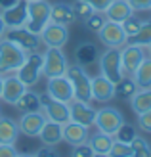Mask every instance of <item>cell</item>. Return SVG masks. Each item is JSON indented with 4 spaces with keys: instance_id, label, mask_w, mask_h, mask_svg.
<instances>
[{
    "instance_id": "6da1fadb",
    "label": "cell",
    "mask_w": 151,
    "mask_h": 157,
    "mask_svg": "<svg viewBox=\"0 0 151 157\" xmlns=\"http://www.w3.org/2000/svg\"><path fill=\"white\" fill-rule=\"evenodd\" d=\"M27 52L21 50L17 44H13L8 38H0V73H15L17 67L25 61Z\"/></svg>"
},
{
    "instance_id": "7a4b0ae2",
    "label": "cell",
    "mask_w": 151,
    "mask_h": 157,
    "mask_svg": "<svg viewBox=\"0 0 151 157\" xmlns=\"http://www.w3.org/2000/svg\"><path fill=\"white\" fill-rule=\"evenodd\" d=\"M65 75L69 77L71 84L75 90V100H82V101H92V77L86 73L84 65L81 63H73L67 65Z\"/></svg>"
},
{
    "instance_id": "3957f363",
    "label": "cell",
    "mask_w": 151,
    "mask_h": 157,
    "mask_svg": "<svg viewBox=\"0 0 151 157\" xmlns=\"http://www.w3.org/2000/svg\"><path fill=\"white\" fill-rule=\"evenodd\" d=\"M42 63H44V54L40 52H29L25 61L17 67V78L29 88V86H35L38 82V78L42 75Z\"/></svg>"
},
{
    "instance_id": "277c9868",
    "label": "cell",
    "mask_w": 151,
    "mask_h": 157,
    "mask_svg": "<svg viewBox=\"0 0 151 157\" xmlns=\"http://www.w3.org/2000/svg\"><path fill=\"white\" fill-rule=\"evenodd\" d=\"M100 71L113 84H117L124 77L123 65H121V48L119 46H109L103 54H100Z\"/></svg>"
},
{
    "instance_id": "5b68a950",
    "label": "cell",
    "mask_w": 151,
    "mask_h": 157,
    "mask_svg": "<svg viewBox=\"0 0 151 157\" xmlns=\"http://www.w3.org/2000/svg\"><path fill=\"white\" fill-rule=\"evenodd\" d=\"M4 38H8V40H12L13 44H17L21 50H25L27 54L29 52H38L42 48V38L40 35L36 33H31L29 29L25 27H6V33H4Z\"/></svg>"
},
{
    "instance_id": "8992f818",
    "label": "cell",
    "mask_w": 151,
    "mask_h": 157,
    "mask_svg": "<svg viewBox=\"0 0 151 157\" xmlns=\"http://www.w3.org/2000/svg\"><path fill=\"white\" fill-rule=\"evenodd\" d=\"M50 8H52V4L46 2V0H31L29 2V19L25 23V29H29L31 33L40 35V31L50 21Z\"/></svg>"
},
{
    "instance_id": "52a82bcc",
    "label": "cell",
    "mask_w": 151,
    "mask_h": 157,
    "mask_svg": "<svg viewBox=\"0 0 151 157\" xmlns=\"http://www.w3.org/2000/svg\"><path fill=\"white\" fill-rule=\"evenodd\" d=\"M123 113L119 111L115 107H103L100 111H96V119H94V124H96V128L103 134H109L113 136L117 134V130L123 127Z\"/></svg>"
},
{
    "instance_id": "ba28073f",
    "label": "cell",
    "mask_w": 151,
    "mask_h": 157,
    "mask_svg": "<svg viewBox=\"0 0 151 157\" xmlns=\"http://www.w3.org/2000/svg\"><path fill=\"white\" fill-rule=\"evenodd\" d=\"M67 58L65 54L61 52V48H55V46H46L44 52V63H42V73L44 77H59L65 75L67 71Z\"/></svg>"
},
{
    "instance_id": "9c48e42d",
    "label": "cell",
    "mask_w": 151,
    "mask_h": 157,
    "mask_svg": "<svg viewBox=\"0 0 151 157\" xmlns=\"http://www.w3.org/2000/svg\"><path fill=\"white\" fill-rule=\"evenodd\" d=\"M46 94L54 100L65 101V104H71L75 100V90H73V84H71L67 75L50 77L48 82H46Z\"/></svg>"
},
{
    "instance_id": "30bf717a",
    "label": "cell",
    "mask_w": 151,
    "mask_h": 157,
    "mask_svg": "<svg viewBox=\"0 0 151 157\" xmlns=\"http://www.w3.org/2000/svg\"><path fill=\"white\" fill-rule=\"evenodd\" d=\"M40 109H44V115L48 121L61 123V124L69 121V104L54 100L48 94H42L40 96Z\"/></svg>"
},
{
    "instance_id": "8fae6325",
    "label": "cell",
    "mask_w": 151,
    "mask_h": 157,
    "mask_svg": "<svg viewBox=\"0 0 151 157\" xmlns=\"http://www.w3.org/2000/svg\"><path fill=\"white\" fill-rule=\"evenodd\" d=\"M98 36L107 48L109 46H119V48H123L126 44V38H128L121 23H115V21H109V19H105V23H103L101 29L98 31Z\"/></svg>"
},
{
    "instance_id": "7c38bea8",
    "label": "cell",
    "mask_w": 151,
    "mask_h": 157,
    "mask_svg": "<svg viewBox=\"0 0 151 157\" xmlns=\"http://www.w3.org/2000/svg\"><path fill=\"white\" fill-rule=\"evenodd\" d=\"M40 38H42V44H46V46L61 48V46H65L67 40H69L67 25H61V23H55V21H48L46 27L40 31Z\"/></svg>"
},
{
    "instance_id": "4fadbf2b",
    "label": "cell",
    "mask_w": 151,
    "mask_h": 157,
    "mask_svg": "<svg viewBox=\"0 0 151 157\" xmlns=\"http://www.w3.org/2000/svg\"><path fill=\"white\" fill-rule=\"evenodd\" d=\"M2 19L6 23V27H25V23L29 19V0H17L13 6L2 10Z\"/></svg>"
},
{
    "instance_id": "5bb4252c",
    "label": "cell",
    "mask_w": 151,
    "mask_h": 157,
    "mask_svg": "<svg viewBox=\"0 0 151 157\" xmlns=\"http://www.w3.org/2000/svg\"><path fill=\"white\" fill-rule=\"evenodd\" d=\"M145 58V52L138 44H124L121 48V65L124 75H134V71L140 67L142 59Z\"/></svg>"
},
{
    "instance_id": "9a60e30c",
    "label": "cell",
    "mask_w": 151,
    "mask_h": 157,
    "mask_svg": "<svg viewBox=\"0 0 151 157\" xmlns=\"http://www.w3.org/2000/svg\"><path fill=\"white\" fill-rule=\"evenodd\" d=\"M44 123H46V115L40 109L38 111H23V115L17 121V128H19L21 134L35 138V136H38V132H40Z\"/></svg>"
},
{
    "instance_id": "2e32d148",
    "label": "cell",
    "mask_w": 151,
    "mask_h": 157,
    "mask_svg": "<svg viewBox=\"0 0 151 157\" xmlns=\"http://www.w3.org/2000/svg\"><path fill=\"white\" fill-rule=\"evenodd\" d=\"M96 119V109L90 105V101L73 100L69 104V121H75L84 127H92Z\"/></svg>"
},
{
    "instance_id": "e0dca14e",
    "label": "cell",
    "mask_w": 151,
    "mask_h": 157,
    "mask_svg": "<svg viewBox=\"0 0 151 157\" xmlns=\"http://www.w3.org/2000/svg\"><path fill=\"white\" fill-rule=\"evenodd\" d=\"M25 90H27V86H25V84H23L19 78H17V75H15V73H8V75H4L2 96H0V100H4L6 104L13 105Z\"/></svg>"
},
{
    "instance_id": "ac0fdd59",
    "label": "cell",
    "mask_w": 151,
    "mask_h": 157,
    "mask_svg": "<svg viewBox=\"0 0 151 157\" xmlns=\"http://www.w3.org/2000/svg\"><path fill=\"white\" fill-rule=\"evenodd\" d=\"M113 98H115V84L103 75L92 77V100L105 104V101H111Z\"/></svg>"
},
{
    "instance_id": "d6986e66",
    "label": "cell",
    "mask_w": 151,
    "mask_h": 157,
    "mask_svg": "<svg viewBox=\"0 0 151 157\" xmlns=\"http://www.w3.org/2000/svg\"><path fill=\"white\" fill-rule=\"evenodd\" d=\"M38 138H40V142H42L46 147L58 146L61 140H63V124L46 119V123L42 124L40 132H38Z\"/></svg>"
},
{
    "instance_id": "ffe728a7",
    "label": "cell",
    "mask_w": 151,
    "mask_h": 157,
    "mask_svg": "<svg viewBox=\"0 0 151 157\" xmlns=\"http://www.w3.org/2000/svg\"><path fill=\"white\" fill-rule=\"evenodd\" d=\"M63 140L69 146H78V144L88 142V127L78 124L75 121L63 123Z\"/></svg>"
},
{
    "instance_id": "44dd1931",
    "label": "cell",
    "mask_w": 151,
    "mask_h": 157,
    "mask_svg": "<svg viewBox=\"0 0 151 157\" xmlns=\"http://www.w3.org/2000/svg\"><path fill=\"white\" fill-rule=\"evenodd\" d=\"M105 13V19L109 21H115V23H123L128 15L134 13V10L130 8L128 4V0H113L109 6H107V10L103 12Z\"/></svg>"
},
{
    "instance_id": "7402d4cb",
    "label": "cell",
    "mask_w": 151,
    "mask_h": 157,
    "mask_svg": "<svg viewBox=\"0 0 151 157\" xmlns=\"http://www.w3.org/2000/svg\"><path fill=\"white\" fill-rule=\"evenodd\" d=\"M50 21L61 23V25H71V23H75L77 15L73 12V6L65 4V2L52 4V8H50Z\"/></svg>"
},
{
    "instance_id": "603a6c76",
    "label": "cell",
    "mask_w": 151,
    "mask_h": 157,
    "mask_svg": "<svg viewBox=\"0 0 151 157\" xmlns=\"http://www.w3.org/2000/svg\"><path fill=\"white\" fill-rule=\"evenodd\" d=\"M17 136H19L17 121L0 115V144H15Z\"/></svg>"
},
{
    "instance_id": "cb8c5ba5",
    "label": "cell",
    "mask_w": 151,
    "mask_h": 157,
    "mask_svg": "<svg viewBox=\"0 0 151 157\" xmlns=\"http://www.w3.org/2000/svg\"><path fill=\"white\" fill-rule=\"evenodd\" d=\"M130 107L134 113H144L151 109V88H138L130 98Z\"/></svg>"
},
{
    "instance_id": "d4e9b609",
    "label": "cell",
    "mask_w": 151,
    "mask_h": 157,
    "mask_svg": "<svg viewBox=\"0 0 151 157\" xmlns=\"http://www.w3.org/2000/svg\"><path fill=\"white\" fill-rule=\"evenodd\" d=\"M138 88H151V58H144L140 67L132 75Z\"/></svg>"
},
{
    "instance_id": "484cf974",
    "label": "cell",
    "mask_w": 151,
    "mask_h": 157,
    "mask_svg": "<svg viewBox=\"0 0 151 157\" xmlns=\"http://www.w3.org/2000/svg\"><path fill=\"white\" fill-rule=\"evenodd\" d=\"M88 144L94 150V155H109V147L113 144V136L109 134H103V132L98 130V134H92L88 136Z\"/></svg>"
},
{
    "instance_id": "4316f807",
    "label": "cell",
    "mask_w": 151,
    "mask_h": 157,
    "mask_svg": "<svg viewBox=\"0 0 151 157\" xmlns=\"http://www.w3.org/2000/svg\"><path fill=\"white\" fill-rule=\"evenodd\" d=\"M13 105L17 107L19 111H38V109H40V96L27 88Z\"/></svg>"
},
{
    "instance_id": "83f0119b",
    "label": "cell",
    "mask_w": 151,
    "mask_h": 157,
    "mask_svg": "<svg viewBox=\"0 0 151 157\" xmlns=\"http://www.w3.org/2000/svg\"><path fill=\"white\" fill-rule=\"evenodd\" d=\"M75 58H77V63L88 65V63H92V61L98 59V48H96L92 42H82V44L77 48Z\"/></svg>"
},
{
    "instance_id": "f1b7e54d",
    "label": "cell",
    "mask_w": 151,
    "mask_h": 157,
    "mask_svg": "<svg viewBox=\"0 0 151 157\" xmlns=\"http://www.w3.org/2000/svg\"><path fill=\"white\" fill-rule=\"evenodd\" d=\"M136 90H138V86H136V82H134V78L130 75H124L121 81L115 84V96L123 98V100H130Z\"/></svg>"
},
{
    "instance_id": "f546056e",
    "label": "cell",
    "mask_w": 151,
    "mask_h": 157,
    "mask_svg": "<svg viewBox=\"0 0 151 157\" xmlns=\"http://www.w3.org/2000/svg\"><path fill=\"white\" fill-rule=\"evenodd\" d=\"M126 44H138V46H149L151 44V19L144 21L136 35L126 38Z\"/></svg>"
},
{
    "instance_id": "4dcf8cb0",
    "label": "cell",
    "mask_w": 151,
    "mask_h": 157,
    "mask_svg": "<svg viewBox=\"0 0 151 157\" xmlns=\"http://www.w3.org/2000/svg\"><path fill=\"white\" fill-rule=\"evenodd\" d=\"M109 157H134L130 144L121 142V140H113V144L109 147Z\"/></svg>"
},
{
    "instance_id": "1f68e13d",
    "label": "cell",
    "mask_w": 151,
    "mask_h": 157,
    "mask_svg": "<svg viewBox=\"0 0 151 157\" xmlns=\"http://www.w3.org/2000/svg\"><path fill=\"white\" fill-rule=\"evenodd\" d=\"M130 147H132L134 157H149V155H151V147H149V144L145 142L144 138H140L138 134L132 138Z\"/></svg>"
},
{
    "instance_id": "d6a6232c",
    "label": "cell",
    "mask_w": 151,
    "mask_h": 157,
    "mask_svg": "<svg viewBox=\"0 0 151 157\" xmlns=\"http://www.w3.org/2000/svg\"><path fill=\"white\" fill-rule=\"evenodd\" d=\"M103 23H105V13H103V12H94L92 15H88V17L84 19L86 29H88V31H94V33H98Z\"/></svg>"
},
{
    "instance_id": "836d02e7",
    "label": "cell",
    "mask_w": 151,
    "mask_h": 157,
    "mask_svg": "<svg viewBox=\"0 0 151 157\" xmlns=\"http://www.w3.org/2000/svg\"><path fill=\"white\" fill-rule=\"evenodd\" d=\"M142 21L140 17H136V15H128V17H126L121 25H123V29H124V33H126V36H132V35H136L138 31H140V27H142Z\"/></svg>"
},
{
    "instance_id": "e575fe53",
    "label": "cell",
    "mask_w": 151,
    "mask_h": 157,
    "mask_svg": "<svg viewBox=\"0 0 151 157\" xmlns=\"http://www.w3.org/2000/svg\"><path fill=\"white\" fill-rule=\"evenodd\" d=\"M73 12L77 15V19H86L88 15L94 13V8L86 2V0H75L73 2Z\"/></svg>"
},
{
    "instance_id": "d590c367",
    "label": "cell",
    "mask_w": 151,
    "mask_h": 157,
    "mask_svg": "<svg viewBox=\"0 0 151 157\" xmlns=\"http://www.w3.org/2000/svg\"><path fill=\"white\" fill-rule=\"evenodd\" d=\"M134 136H136V128H134L132 124H126V123H123V127L119 128V130H117V134H115L117 140H121V142H126V144H130Z\"/></svg>"
},
{
    "instance_id": "8d00e7d4",
    "label": "cell",
    "mask_w": 151,
    "mask_h": 157,
    "mask_svg": "<svg viewBox=\"0 0 151 157\" xmlns=\"http://www.w3.org/2000/svg\"><path fill=\"white\" fill-rule=\"evenodd\" d=\"M138 127L144 132H149L151 134V109L149 111H144V113H138Z\"/></svg>"
},
{
    "instance_id": "74e56055",
    "label": "cell",
    "mask_w": 151,
    "mask_h": 157,
    "mask_svg": "<svg viewBox=\"0 0 151 157\" xmlns=\"http://www.w3.org/2000/svg\"><path fill=\"white\" fill-rule=\"evenodd\" d=\"M73 155H75V157H92V155H94V150L90 147L88 142H84V144L73 146Z\"/></svg>"
},
{
    "instance_id": "f35d334b",
    "label": "cell",
    "mask_w": 151,
    "mask_h": 157,
    "mask_svg": "<svg viewBox=\"0 0 151 157\" xmlns=\"http://www.w3.org/2000/svg\"><path fill=\"white\" fill-rule=\"evenodd\" d=\"M128 4L134 12H147L151 10V0H128Z\"/></svg>"
},
{
    "instance_id": "ab89813d",
    "label": "cell",
    "mask_w": 151,
    "mask_h": 157,
    "mask_svg": "<svg viewBox=\"0 0 151 157\" xmlns=\"http://www.w3.org/2000/svg\"><path fill=\"white\" fill-rule=\"evenodd\" d=\"M17 150L13 144H0V157H17Z\"/></svg>"
},
{
    "instance_id": "60d3db41",
    "label": "cell",
    "mask_w": 151,
    "mask_h": 157,
    "mask_svg": "<svg viewBox=\"0 0 151 157\" xmlns=\"http://www.w3.org/2000/svg\"><path fill=\"white\" fill-rule=\"evenodd\" d=\"M86 2L94 8V12H105L107 6L113 2V0H86Z\"/></svg>"
},
{
    "instance_id": "b9f144b4",
    "label": "cell",
    "mask_w": 151,
    "mask_h": 157,
    "mask_svg": "<svg viewBox=\"0 0 151 157\" xmlns=\"http://www.w3.org/2000/svg\"><path fill=\"white\" fill-rule=\"evenodd\" d=\"M17 0H0V10H6V8H10V6H13Z\"/></svg>"
},
{
    "instance_id": "7bdbcfd3",
    "label": "cell",
    "mask_w": 151,
    "mask_h": 157,
    "mask_svg": "<svg viewBox=\"0 0 151 157\" xmlns=\"http://www.w3.org/2000/svg\"><path fill=\"white\" fill-rule=\"evenodd\" d=\"M4 33H6V23L2 19V15H0V38H4Z\"/></svg>"
},
{
    "instance_id": "ee69618b",
    "label": "cell",
    "mask_w": 151,
    "mask_h": 157,
    "mask_svg": "<svg viewBox=\"0 0 151 157\" xmlns=\"http://www.w3.org/2000/svg\"><path fill=\"white\" fill-rule=\"evenodd\" d=\"M36 155H54V153H52V151H48V150H40Z\"/></svg>"
},
{
    "instance_id": "f6af8a7d",
    "label": "cell",
    "mask_w": 151,
    "mask_h": 157,
    "mask_svg": "<svg viewBox=\"0 0 151 157\" xmlns=\"http://www.w3.org/2000/svg\"><path fill=\"white\" fill-rule=\"evenodd\" d=\"M2 84H4V75L0 73V96H2Z\"/></svg>"
},
{
    "instance_id": "bcb514c9",
    "label": "cell",
    "mask_w": 151,
    "mask_h": 157,
    "mask_svg": "<svg viewBox=\"0 0 151 157\" xmlns=\"http://www.w3.org/2000/svg\"><path fill=\"white\" fill-rule=\"evenodd\" d=\"M147 54H149V58H151V44L147 46Z\"/></svg>"
},
{
    "instance_id": "7dc6e473",
    "label": "cell",
    "mask_w": 151,
    "mask_h": 157,
    "mask_svg": "<svg viewBox=\"0 0 151 157\" xmlns=\"http://www.w3.org/2000/svg\"><path fill=\"white\" fill-rule=\"evenodd\" d=\"M29 2H31V0H29Z\"/></svg>"
}]
</instances>
